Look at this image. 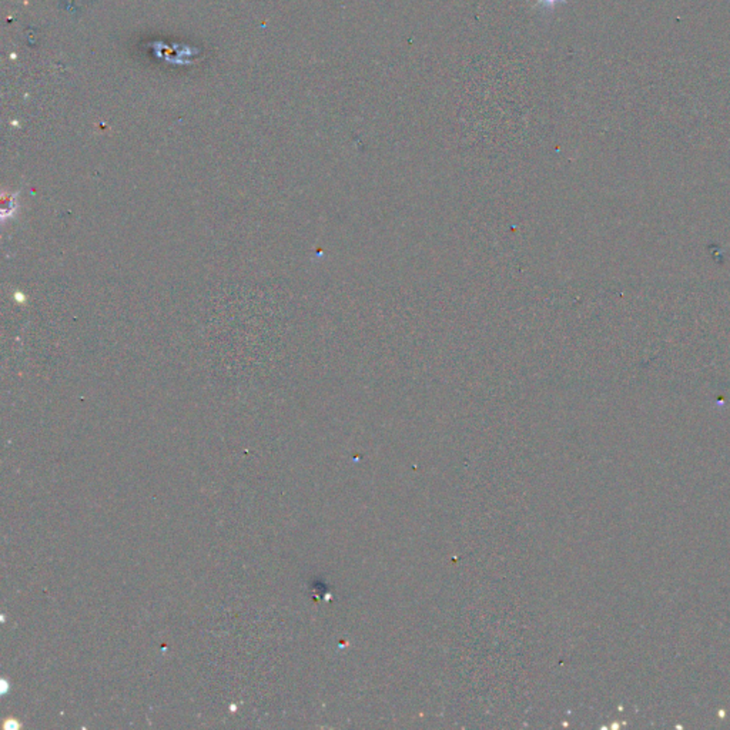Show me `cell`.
Listing matches in <instances>:
<instances>
[{"label":"cell","mask_w":730,"mask_h":730,"mask_svg":"<svg viewBox=\"0 0 730 730\" xmlns=\"http://www.w3.org/2000/svg\"><path fill=\"white\" fill-rule=\"evenodd\" d=\"M564 4H566V0H538V6L544 7V9H548V11H551V9H555L558 5Z\"/></svg>","instance_id":"6da1fadb"}]
</instances>
